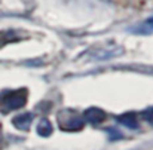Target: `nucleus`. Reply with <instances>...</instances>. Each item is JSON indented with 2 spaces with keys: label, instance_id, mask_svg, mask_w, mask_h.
Masks as SVG:
<instances>
[{
  "label": "nucleus",
  "instance_id": "6",
  "mask_svg": "<svg viewBox=\"0 0 153 150\" xmlns=\"http://www.w3.org/2000/svg\"><path fill=\"white\" fill-rule=\"evenodd\" d=\"M37 134L42 137H49L52 134V125L48 119H42L40 123L37 125Z\"/></svg>",
  "mask_w": 153,
  "mask_h": 150
},
{
  "label": "nucleus",
  "instance_id": "8",
  "mask_svg": "<svg viewBox=\"0 0 153 150\" xmlns=\"http://www.w3.org/2000/svg\"><path fill=\"white\" fill-rule=\"evenodd\" d=\"M141 116H143V119H144L147 123L153 125V107H152V108H147V110H144Z\"/></svg>",
  "mask_w": 153,
  "mask_h": 150
},
{
  "label": "nucleus",
  "instance_id": "4",
  "mask_svg": "<svg viewBox=\"0 0 153 150\" xmlns=\"http://www.w3.org/2000/svg\"><path fill=\"white\" fill-rule=\"evenodd\" d=\"M117 122L122 123V125L126 126V128H131V129H134V128L138 126V117H137V114L132 113V111H128V113L120 114V116L117 117Z\"/></svg>",
  "mask_w": 153,
  "mask_h": 150
},
{
  "label": "nucleus",
  "instance_id": "7",
  "mask_svg": "<svg viewBox=\"0 0 153 150\" xmlns=\"http://www.w3.org/2000/svg\"><path fill=\"white\" fill-rule=\"evenodd\" d=\"M82 120L79 119V117H74V119H71V120H68V123H67V129L68 131H76V129H80L82 128Z\"/></svg>",
  "mask_w": 153,
  "mask_h": 150
},
{
  "label": "nucleus",
  "instance_id": "2",
  "mask_svg": "<svg viewBox=\"0 0 153 150\" xmlns=\"http://www.w3.org/2000/svg\"><path fill=\"white\" fill-rule=\"evenodd\" d=\"M85 119H86V122H89V123L98 125V123H101L102 120L105 119V114H104L102 110L92 107V108H88V110L85 111Z\"/></svg>",
  "mask_w": 153,
  "mask_h": 150
},
{
  "label": "nucleus",
  "instance_id": "1",
  "mask_svg": "<svg viewBox=\"0 0 153 150\" xmlns=\"http://www.w3.org/2000/svg\"><path fill=\"white\" fill-rule=\"evenodd\" d=\"M25 101H27V91L25 89H18V91H12L6 95L4 105L9 110H18V108L24 107Z\"/></svg>",
  "mask_w": 153,
  "mask_h": 150
},
{
  "label": "nucleus",
  "instance_id": "9",
  "mask_svg": "<svg viewBox=\"0 0 153 150\" xmlns=\"http://www.w3.org/2000/svg\"><path fill=\"white\" fill-rule=\"evenodd\" d=\"M4 42H6V40H4V37H3V34L0 33V48H1V46L4 45Z\"/></svg>",
  "mask_w": 153,
  "mask_h": 150
},
{
  "label": "nucleus",
  "instance_id": "5",
  "mask_svg": "<svg viewBox=\"0 0 153 150\" xmlns=\"http://www.w3.org/2000/svg\"><path fill=\"white\" fill-rule=\"evenodd\" d=\"M31 120H33V114H31V113H21V114H18L16 117H13L12 123H13L15 128L27 129V128L30 126Z\"/></svg>",
  "mask_w": 153,
  "mask_h": 150
},
{
  "label": "nucleus",
  "instance_id": "3",
  "mask_svg": "<svg viewBox=\"0 0 153 150\" xmlns=\"http://www.w3.org/2000/svg\"><path fill=\"white\" fill-rule=\"evenodd\" d=\"M131 33L140 34V36H149V34H153V18L146 19V21H143L141 24L132 27V28H131Z\"/></svg>",
  "mask_w": 153,
  "mask_h": 150
}]
</instances>
